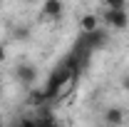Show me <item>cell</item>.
<instances>
[{"label":"cell","instance_id":"52a82bcc","mask_svg":"<svg viewBox=\"0 0 129 127\" xmlns=\"http://www.w3.org/2000/svg\"><path fill=\"white\" fill-rule=\"evenodd\" d=\"M97 28H99V15H97V13H84V15L80 17V30H82V35L94 32Z\"/></svg>","mask_w":129,"mask_h":127},{"label":"cell","instance_id":"277c9868","mask_svg":"<svg viewBox=\"0 0 129 127\" xmlns=\"http://www.w3.org/2000/svg\"><path fill=\"white\" fill-rule=\"evenodd\" d=\"M13 75H15V80L20 82V85H35V80H37V67L32 62H17L15 70H13Z\"/></svg>","mask_w":129,"mask_h":127},{"label":"cell","instance_id":"3957f363","mask_svg":"<svg viewBox=\"0 0 129 127\" xmlns=\"http://www.w3.org/2000/svg\"><path fill=\"white\" fill-rule=\"evenodd\" d=\"M107 40H109V37H107V32L102 30V28H97L94 32H87V35H82L77 43H80V45L87 50V52H94V50H102V48H104V45H107Z\"/></svg>","mask_w":129,"mask_h":127},{"label":"cell","instance_id":"30bf717a","mask_svg":"<svg viewBox=\"0 0 129 127\" xmlns=\"http://www.w3.org/2000/svg\"><path fill=\"white\" fill-rule=\"evenodd\" d=\"M13 37H15L17 43H27L30 40V28L27 25H17L15 30H13Z\"/></svg>","mask_w":129,"mask_h":127},{"label":"cell","instance_id":"7a4b0ae2","mask_svg":"<svg viewBox=\"0 0 129 127\" xmlns=\"http://www.w3.org/2000/svg\"><path fill=\"white\" fill-rule=\"evenodd\" d=\"M99 20H104V25L112 28V30H124L129 25V13L127 10H104V8H102Z\"/></svg>","mask_w":129,"mask_h":127},{"label":"cell","instance_id":"7c38bea8","mask_svg":"<svg viewBox=\"0 0 129 127\" xmlns=\"http://www.w3.org/2000/svg\"><path fill=\"white\" fill-rule=\"evenodd\" d=\"M17 122H20V127H40L35 115H22V117H17Z\"/></svg>","mask_w":129,"mask_h":127},{"label":"cell","instance_id":"4fadbf2b","mask_svg":"<svg viewBox=\"0 0 129 127\" xmlns=\"http://www.w3.org/2000/svg\"><path fill=\"white\" fill-rule=\"evenodd\" d=\"M119 85H122V90H124V92H129V75H122Z\"/></svg>","mask_w":129,"mask_h":127},{"label":"cell","instance_id":"5b68a950","mask_svg":"<svg viewBox=\"0 0 129 127\" xmlns=\"http://www.w3.org/2000/svg\"><path fill=\"white\" fill-rule=\"evenodd\" d=\"M102 120H104L107 127H124L127 125V110L119 107V105H112L102 112Z\"/></svg>","mask_w":129,"mask_h":127},{"label":"cell","instance_id":"9c48e42d","mask_svg":"<svg viewBox=\"0 0 129 127\" xmlns=\"http://www.w3.org/2000/svg\"><path fill=\"white\" fill-rule=\"evenodd\" d=\"M27 102H30L32 107H45V102H47V95H45V90H42V87H40V90H32Z\"/></svg>","mask_w":129,"mask_h":127},{"label":"cell","instance_id":"ba28073f","mask_svg":"<svg viewBox=\"0 0 129 127\" xmlns=\"http://www.w3.org/2000/svg\"><path fill=\"white\" fill-rule=\"evenodd\" d=\"M35 120H37L40 127H57V117H55V112L50 107H40L37 115H35Z\"/></svg>","mask_w":129,"mask_h":127},{"label":"cell","instance_id":"8992f818","mask_svg":"<svg viewBox=\"0 0 129 127\" xmlns=\"http://www.w3.org/2000/svg\"><path fill=\"white\" fill-rule=\"evenodd\" d=\"M62 13H64V5L60 0H45L42 8H40V15L45 17V20H57Z\"/></svg>","mask_w":129,"mask_h":127},{"label":"cell","instance_id":"9a60e30c","mask_svg":"<svg viewBox=\"0 0 129 127\" xmlns=\"http://www.w3.org/2000/svg\"><path fill=\"white\" fill-rule=\"evenodd\" d=\"M10 127H20V122H17V120H15V122H13V125H10Z\"/></svg>","mask_w":129,"mask_h":127},{"label":"cell","instance_id":"2e32d148","mask_svg":"<svg viewBox=\"0 0 129 127\" xmlns=\"http://www.w3.org/2000/svg\"><path fill=\"white\" fill-rule=\"evenodd\" d=\"M0 127H5V125H3V122H0Z\"/></svg>","mask_w":129,"mask_h":127},{"label":"cell","instance_id":"8fae6325","mask_svg":"<svg viewBox=\"0 0 129 127\" xmlns=\"http://www.w3.org/2000/svg\"><path fill=\"white\" fill-rule=\"evenodd\" d=\"M104 10H127V0H104Z\"/></svg>","mask_w":129,"mask_h":127},{"label":"cell","instance_id":"5bb4252c","mask_svg":"<svg viewBox=\"0 0 129 127\" xmlns=\"http://www.w3.org/2000/svg\"><path fill=\"white\" fill-rule=\"evenodd\" d=\"M5 57H8V50H5L3 43H0V62H5Z\"/></svg>","mask_w":129,"mask_h":127},{"label":"cell","instance_id":"6da1fadb","mask_svg":"<svg viewBox=\"0 0 129 127\" xmlns=\"http://www.w3.org/2000/svg\"><path fill=\"white\" fill-rule=\"evenodd\" d=\"M72 77H75V72H72L64 62H60L52 72H50L47 82H45V87H42V90H45V95H47V100L60 97V95H62V90H64V85H67Z\"/></svg>","mask_w":129,"mask_h":127}]
</instances>
